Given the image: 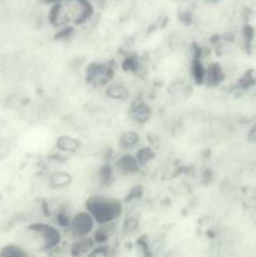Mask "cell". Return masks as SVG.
I'll list each match as a JSON object with an SVG mask.
<instances>
[{
	"mask_svg": "<svg viewBox=\"0 0 256 257\" xmlns=\"http://www.w3.org/2000/svg\"><path fill=\"white\" fill-rule=\"evenodd\" d=\"M88 212L99 223L110 222L120 215L122 206L118 201L98 196L88 202Z\"/></svg>",
	"mask_w": 256,
	"mask_h": 257,
	"instance_id": "cell-1",
	"label": "cell"
},
{
	"mask_svg": "<svg viewBox=\"0 0 256 257\" xmlns=\"http://www.w3.org/2000/svg\"><path fill=\"white\" fill-rule=\"evenodd\" d=\"M62 5L69 22L83 23L92 15V4L89 0H62Z\"/></svg>",
	"mask_w": 256,
	"mask_h": 257,
	"instance_id": "cell-2",
	"label": "cell"
},
{
	"mask_svg": "<svg viewBox=\"0 0 256 257\" xmlns=\"http://www.w3.org/2000/svg\"><path fill=\"white\" fill-rule=\"evenodd\" d=\"M94 217L89 212H79L70 222V230L78 238L87 237L94 227Z\"/></svg>",
	"mask_w": 256,
	"mask_h": 257,
	"instance_id": "cell-3",
	"label": "cell"
},
{
	"mask_svg": "<svg viewBox=\"0 0 256 257\" xmlns=\"http://www.w3.org/2000/svg\"><path fill=\"white\" fill-rule=\"evenodd\" d=\"M117 168L124 175H132L138 171L140 162H138L137 157L135 158L132 156H123L117 161Z\"/></svg>",
	"mask_w": 256,
	"mask_h": 257,
	"instance_id": "cell-4",
	"label": "cell"
},
{
	"mask_svg": "<svg viewBox=\"0 0 256 257\" xmlns=\"http://www.w3.org/2000/svg\"><path fill=\"white\" fill-rule=\"evenodd\" d=\"M72 181L69 173L62 172V171H58L50 175L49 177V185L54 188H63L65 186H68Z\"/></svg>",
	"mask_w": 256,
	"mask_h": 257,
	"instance_id": "cell-5",
	"label": "cell"
},
{
	"mask_svg": "<svg viewBox=\"0 0 256 257\" xmlns=\"http://www.w3.org/2000/svg\"><path fill=\"white\" fill-rule=\"evenodd\" d=\"M57 147L63 152H74L79 148V142L75 138L63 136L57 141Z\"/></svg>",
	"mask_w": 256,
	"mask_h": 257,
	"instance_id": "cell-6",
	"label": "cell"
},
{
	"mask_svg": "<svg viewBox=\"0 0 256 257\" xmlns=\"http://www.w3.org/2000/svg\"><path fill=\"white\" fill-rule=\"evenodd\" d=\"M107 94L109 95L113 99H119L123 100L128 97V92L123 85H109L107 89Z\"/></svg>",
	"mask_w": 256,
	"mask_h": 257,
	"instance_id": "cell-7",
	"label": "cell"
},
{
	"mask_svg": "<svg viewBox=\"0 0 256 257\" xmlns=\"http://www.w3.org/2000/svg\"><path fill=\"white\" fill-rule=\"evenodd\" d=\"M132 117L140 123L146 122V120L150 118V109H148L147 105L145 104L136 105L132 110Z\"/></svg>",
	"mask_w": 256,
	"mask_h": 257,
	"instance_id": "cell-8",
	"label": "cell"
},
{
	"mask_svg": "<svg viewBox=\"0 0 256 257\" xmlns=\"http://www.w3.org/2000/svg\"><path fill=\"white\" fill-rule=\"evenodd\" d=\"M138 142V136L133 132H127L120 137V146L123 148H132L133 146L137 145Z\"/></svg>",
	"mask_w": 256,
	"mask_h": 257,
	"instance_id": "cell-9",
	"label": "cell"
},
{
	"mask_svg": "<svg viewBox=\"0 0 256 257\" xmlns=\"http://www.w3.org/2000/svg\"><path fill=\"white\" fill-rule=\"evenodd\" d=\"M0 255L3 256H24L27 255L25 251H23L19 246H7L4 250H2Z\"/></svg>",
	"mask_w": 256,
	"mask_h": 257,
	"instance_id": "cell-10",
	"label": "cell"
},
{
	"mask_svg": "<svg viewBox=\"0 0 256 257\" xmlns=\"http://www.w3.org/2000/svg\"><path fill=\"white\" fill-rule=\"evenodd\" d=\"M248 140H250L251 142H256V125L251 128L250 133H248Z\"/></svg>",
	"mask_w": 256,
	"mask_h": 257,
	"instance_id": "cell-11",
	"label": "cell"
}]
</instances>
